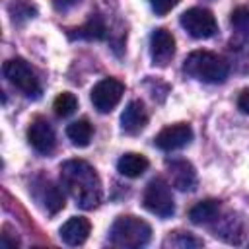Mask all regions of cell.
Here are the masks:
<instances>
[{
  "instance_id": "obj_2",
  "label": "cell",
  "mask_w": 249,
  "mask_h": 249,
  "mask_svg": "<svg viewBox=\"0 0 249 249\" xmlns=\"http://www.w3.org/2000/svg\"><path fill=\"white\" fill-rule=\"evenodd\" d=\"M183 72L198 82L220 84L228 78L230 66L228 62L210 51H193L183 64Z\"/></svg>"
},
{
  "instance_id": "obj_21",
  "label": "cell",
  "mask_w": 249,
  "mask_h": 249,
  "mask_svg": "<svg viewBox=\"0 0 249 249\" xmlns=\"http://www.w3.org/2000/svg\"><path fill=\"white\" fill-rule=\"evenodd\" d=\"M76 107H78V99L72 91H62L53 101V109H54L56 117H68L76 111Z\"/></svg>"
},
{
  "instance_id": "obj_22",
  "label": "cell",
  "mask_w": 249,
  "mask_h": 249,
  "mask_svg": "<svg viewBox=\"0 0 249 249\" xmlns=\"http://www.w3.org/2000/svg\"><path fill=\"white\" fill-rule=\"evenodd\" d=\"M165 245H173V247H181V249H185V247H187V249H189V247H202V239L191 235L189 231H187V233H185V231H175L173 235L167 237Z\"/></svg>"
},
{
  "instance_id": "obj_9",
  "label": "cell",
  "mask_w": 249,
  "mask_h": 249,
  "mask_svg": "<svg viewBox=\"0 0 249 249\" xmlns=\"http://www.w3.org/2000/svg\"><path fill=\"white\" fill-rule=\"evenodd\" d=\"M27 140L29 144L33 146L35 152L43 154V156H49L53 154L54 146H56V136H54V130L51 126V123L43 117H37L31 124H29V130H27Z\"/></svg>"
},
{
  "instance_id": "obj_14",
  "label": "cell",
  "mask_w": 249,
  "mask_h": 249,
  "mask_svg": "<svg viewBox=\"0 0 249 249\" xmlns=\"http://www.w3.org/2000/svg\"><path fill=\"white\" fill-rule=\"evenodd\" d=\"M89 231H91V224H89L88 218H84V216H72L70 220H66L60 226V231L58 233H60V239L66 245L76 247V245H82L88 239Z\"/></svg>"
},
{
  "instance_id": "obj_11",
  "label": "cell",
  "mask_w": 249,
  "mask_h": 249,
  "mask_svg": "<svg viewBox=\"0 0 249 249\" xmlns=\"http://www.w3.org/2000/svg\"><path fill=\"white\" fill-rule=\"evenodd\" d=\"M171 185L179 191H193L196 187V171L187 160H171L165 163Z\"/></svg>"
},
{
  "instance_id": "obj_16",
  "label": "cell",
  "mask_w": 249,
  "mask_h": 249,
  "mask_svg": "<svg viewBox=\"0 0 249 249\" xmlns=\"http://www.w3.org/2000/svg\"><path fill=\"white\" fill-rule=\"evenodd\" d=\"M148 165H150V163H148L146 156L136 154V152H126V154H123V156L119 158V161H117L119 173L124 175V177H130V179L140 177V175L148 169Z\"/></svg>"
},
{
  "instance_id": "obj_6",
  "label": "cell",
  "mask_w": 249,
  "mask_h": 249,
  "mask_svg": "<svg viewBox=\"0 0 249 249\" xmlns=\"http://www.w3.org/2000/svg\"><path fill=\"white\" fill-rule=\"evenodd\" d=\"M179 21H181L183 29L195 39H210L218 31L216 18L206 8H198V6L196 8H189V10H185L181 14Z\"/></svg>"
},
{
  "instance_id": "obj_24",
  "label": "cell",
  "mask_w": 249,
  "mask_h": 249,
  "mask_svg": "<svg viewBox=\"0 0 249 249\" xmlns=\"http://www.w3.org/2000/svg\"><path fill=\"white\" fill-rule=\"evenodd\" d=\"M150 4L158 16H165L167 12H171L179 4V0H150Z\"/></svg>"
},
{
  "instance_id": "obj_8",
  "label": "cell",
  "mask_w": 249,
  "mask_h": 249,
  "mask_svg": "<svg viewBox=\"0 0 249 249\" xmlns=\"http://www.w3.org/2000/svg\"><path fill=\"white\" fill-rule=\"evenodd\" d=\"M191 140H193V128L187 123H177L161 128L156 134L154 144L163 152H173V150L185 148Z\"/></svg>"
},
{
  "instance_id": "obj_13",
  "label": "cell",
  "mask_w": 249,
  "mask_h": 249,
  "mask_svg": "<svg viewBox=\"0 0 249 249\" xmlns=\"http://www.w3.org/2000/svg\"><path fill=\"white\" fill-rule=\"evenodd\" d=\"M35 196H37V200L43 204V208L51 216L58 214L64 208V195H62V191L53 181H49V179H39Z\"/></svg>"
},
{
  "instance_id": "obj_4",
  "label": "cell",
  "mask_w": 249,
  "mask_h": 249,
  "mask_svg": "<svg viewBox=\"0 0 249 249\" xmlns=\"http://www.w3.org/2000/svg\"><path fill=\"white\" fill-rule=\"evenodd\" d=\"M142 202L148 212L160 218H171L175 214V202L171 196V189L161 177H156L146 185Z\"/></svg>"
},
{
  "instance_id": "obj_7",
  "label": "cell",
  "mask_w": 249,
  "mask_h": 249,
  "mask_svg": "<svg viewBox=\"0 0 249 249\" xmlns=\"http://www.w3.org/2000/svg\"><path fill=\"white\" fill-rule=\"evenodd\" d=\"M124 93V84L117 78H103L91 88V103L99 113H111Z\"/></svg>"
},
{
  "instance_id": "obj_3",
  "label": "cell",
  "mask_w": 249,
  "mask_h": 249,
  "mask_svg": "<svg viewBox=\"0 0 249 249\" xmlns=\"http://www.w3.org/2000/svg\"><path fill=\"white\" fill-rule=\"evenodd\" d=\"M150 237H152L150 224L136 216H119L109 230V241L115 247H123V249L144 247L150 241Z\"/></svg>"
},
{
  "instance_id": "obj_18",
  "label": "cell",
  "mask_w": 249,
  "mask_h": 249,
  "mask_svg": "<svg viewBox=\"0 0 249 249\" xmlns=\"http://www.w3.org/2000/svg\"><path fill=\"white\" fill-rule=\"evenodd\" d=\"M66 134H68V138L72 140L74 146L84 148V146L89 144L91 134H93V128H91V124H89L88 119H78V121H74V123L68 124Z\"/></svg>"
},
{
  "instance_id": "obj_5",
  "label": "cell",
  "mask_w": 249,
  "mask_h": 249,
  "mask_svg": "<svg viewBox=\"0 0 249 249\" xmlns=\"http://www.w3.org/2000/svg\"><path fill=\"white\" fill-rule=\"evenodd\" d=\"M4 76L8 78L10 84H14L21 93H25L29 97L39 95V91H41L39 78H37L35 70L29 66V62H25L19 56L4 62Z\"/></svg>"
},
{
  "instance_id": "obj_17",
  "label": "cell",
  "mask_w": 249,
  "mask_h": 249,
  "mask_svg": "<svg viewBox=\"0 0 249 249\" xmlns=\"http://www.w3.org/2000/svg\"><path fill=\"white\" fill-rule=\"evenodd\" d=\"M218 214H220V202L214 198L200 200L189 210V218L193 224H210L218 218Z\"/></svg>"
},
{
  "instance_id": "obj_1",
  "label": "cell",
  "mask_w": 249,
  "mask_h": 249,
  "mask_svg": "<svg viewBox=\"0 0 249 249\" xmlns=\"http://www.w3.org/2000/svg\"><path fill=\"white\" fill-rule=\"evenodd\" d=\"M60 181L68 195L84 210L95 208L103 198L99 175L86 160H66L60 165Z\"/></svg>"
},
{
  "instance_id": "obj_23",
  "label": "cell",
  "mask_w": 249,
  "mask_h": 249,
  "mask_svg": "<svg viewBox=\"0 0 249 249\" xmlns=\"http://www.w3.org/2000/svg\"><path fill=\"white\" fill-rule=\"evenodd\" d=\"M231 25L239 33H249V8L239 6L231 12Z\"/></svg>"
},
{
  "instance_id": "obj_25",
  "label": "cell",
  "mask_w": 249,
  "mask_h": 249,
  "mask_svg": "<svg viewBox=\"0 0 249 249\" xmlns=\"http://www.w3.org/2000/svg\"><path fill=\"white\" fill-rule=\"evenodd\" d=\"M82 0H53V6L56 12H68L72 10L74 6H78Z\"/></svg>"
},
{
  "instance_id": "obj_15",
  "label": "cell",
  "mask_w": 249,
  "mask_h": 249,
  "mask_svg": "<svg viewBox=\"0 0 249 249\" xmlns=\"http://www.w3.org/2000/svg\"><path fill=\"white\" fill-rule=\"evenodd\" d=\"M68 35H70V39L99 41V39H103V37L107 35V27H105V21H103V18H101L99 14H91L89 19H88L84 25L72 29Z\"/></svg>"
},
{
  "instance_id": "obj_19",
  "label": "cell",
  "mask_w": 249,
  "mask_h": 249,
  "mask_svg": "<svg viewBox=\"0 0 249 249\" xmlns=\"http://www.w3.org/2000/svg\"><path fill=\"white\" fill-rule=\"evenodd\" d=\"M241 220L239 218H233L231 214L228 216V218H224L222 220V224L216 228V235H220L222 239H226V241H230V243H239L241 241V237H243V224H239Z\"/></svg>"
},
{
  "instance_id": "obj_12",
  "label": "cell",
  "mask_w": 249,
  "mask_h": 249,
  "mask_svg": "<svg viewBox=\"0 0 249 249\" xmlns=\"http://www.w3.org/2000/svg\"><path fill=\"white\" fill-rule=\"evenodd\" d=\"M148 124V113L146 107L140 99H132L123 115H121V128L124 134H138L140 130H144V126Z\"/></svg>"
},
{
  "instance_id": "obj_20",
  "label": "cell",
  "mask_w": 249,
  "mask_h": 249,
  "mask_svg": "<svg viewBox=\"0 0 249 249\" xmlns=\"http://www.w3.org/2000/svg\"><path fill=\"white\" fill-rule=\"evenodd\" d=\"M8 14L16 25H21L37 16V8L27 0H14L8 4Z\"/></svg>"
},
{
  "instance_id": "obj_10",
  "label": "cell",
  "mask_w": 249,
  "mask_h": 249,
  "mask_svg": "<svg viewBox=\"0 0 249 249\" xmlns=\"http://www.w3.org/2000/svg\"><path fill=\"white\" fill-rule=\"evenodd\" d=\"M175 54V37L171 31L160 27L150 37V56L152 62L158 66H167Z\"/></svg>"
},
{
  "instance_id": "obj_26",
  "label": "cell",
  "mask_w": 249,
  "mask_h": 249,
  "mask_svg": "<svg viewBox=\"0 0 249 249\" xmlns=\"http://www.w3.org/2000/svg\"><path fill=\"white\" fill-rule=\"evenodd\" d=\"M237 109L245 115H249V88H245L237 97Z\"/></svg>"
}]
</instances>
